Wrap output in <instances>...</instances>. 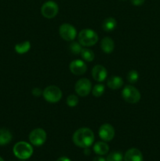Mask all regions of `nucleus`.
I'll return each instance as SVG.
<instances>
[{
    "label": "nucleus",
    "instance_id": "f257e3e1",
    "mask_svg": "<svg viewBox=\"0 0 160 161\" xmlns=\"http://www.w3.org/2000/svg\"><path fill=\"white\" fill-rule=\"evenodd\" d=\"M72 141L78 147L89 148L94 142V134L91 129L88 127H81L75 130L72 136Z\"/></svg>",
    "mask_w": 160,
    "mask_h": 161
},
{
    "label": "nucleus",
    "instance_id": "f03ea898",
    "mask_svg": "<svg viewBox=\"0 0 160 161\" xmlns=\"http://www.w3.org/2000/svg\"><path fill=\"white\" fill-rule=\"evenodd\" d=\"M78 42L83 47H89L98 42V35L90 28H85L78 33Z\"/></svg>",
    "mask_w": 160,
    "mask_h": 161
},
{
    "label": "nucleus",
    "instance_id": "7ed1b4c3",
    "mask_svg": "<svg viewBox=\"0 0 160 161\" xmlns=\"http://www.w3.org/2000/svg\"><path fill=\"white\" fill-rule=\"evenodd\" d=\"M13 153L20 160H27L33 154V148L26 142H19L13 146Z\"/></svg>",
    "mask_w": 160,
    "mask_h": 161
},
{
    "label": "nucleus",
    "instance_id": "20e7f679",
    "mask_svg": "<svg viewBox=\"0 0 160 161\" xmlns=\"http://www.w3.org/2000/svg\"><path fill=\"white\" fill-rule=\"evenodd\" d=\"M122 97L126 102L130 104H136L141 100V93L139 90L131 85H127L122 89Z\"/></svg>",
    "mask_w": 160,
    "mask_h": 161
},
{
    "label": "nucleus",
    "instance_id": "39448f33",
    "mask_svg": "<svg viewBox=\"0 0 160 161\" xmlns=\"http://www.w3.org/2000/svg\"><path fill=\"white\" fill-rule=\"evenodd\" d=\"M42 95L46 102L50 103H56L62 97V91L58 86L50 85L44 89Z\"/></svg>",
    "mask_w": 160,
    "mask_h": 161
},
{
    "label": "nucleus",
    "instance_id": "423d86ee",
    "mask_svg": "<svg viewBox=\"0 0 160 161\" xmlns=\"http://www.w3.org/2000/svg\"><path fill=\"white\" fill-rule=\"evenodd\" d=\"M47 135L42 128H36L29 134V141L33 146H41L46 141Z\"/></svg>",
    "mask_w": 160,
    "mask_h": 161
},
{
    "label": "nucleus",
    "instance_id": "0eeeda50",
    "mask_svg": "<svg viewBox=\"0 0 160 161\" xmlns=\"http://www.w3.org/2000/svg\"><path fill=\"white\" fill-rule=\"evenodd\" d=\"M59 34L61 37L65 41L72 42L77 36L76 28L70 24L64 23L60 26Z\"/></svg>",
    "mask_w": 160,
    "mask_h": 161
},
{
    "label": "nucleus",
    "instance_id": "6e6552de",
    "mask_svg": "<svg viewBox=\"0 0 160 161\" xmlns=\"http://www.w3.org/2000/svg\"><path fill=\"white\" fill-rule=\"evenodd\" d=\"M75 91L77 94L81 97H86L89 95L92 91V83L90 80L86 78H82L76 82L75 86Z\"/></svg>",
    "mask_w": 160,
    "mask_h": 161
},
{
    "label": "nucleus",
    "instance_id": "1a4fd4ad",
    "mask_svg": "<svg viewBox=\"0 0 160 161\" xmlns=\"http://www.w3.org/2000/svg\"><path fill=\"white\" fill-rule=\"evenodd\" d=\"M59 11L58 5L53 1H47L41 7V14L45 18L52 19L56 17Z\"/></svg>",
    "mask_w": 160,
    "mask_h": 161
},
{
    "label": "nucleus",
    "instance_id": "9d476101",
    "mask_svg": "<svg viewBox=\"0 0 160 161\" xmlns=\"http://www.w3.org/2000/svg\"><path fill=\"white\" fill-rule=\"evenodd\" d=\"M99 136L103 141L110 142L115 137V129L110 124H104L99 128Z\"/></svg>",
    "mask_w": 160,
    "mask_h": 161
},
{
    "label": "nucleus",
    "instance_id": "9b49d317",
    "mask_svg": "<svg viewBox=\"0 0 160 161\" xmlns=\"http://www.w3.org/2000/svg\"><path fill=\"white\" fill-rule=\"evenodd\" d=\"M69 69H70L71 72L74 75H83L86 72L87 65H86V62L83 60L76 59L74 60L70 63Z\"/></svg>",
    "mask_w": 160,
    "mask_h": 161
},
{
    "label": "nucleus",
    "instance_id": "f8f14e48",
    "mask_svg": "<svg viewBox=\"0 0 160 161\" xmlns=\"http://www.w3.org/2000/svg\"><path fill=\"white\" fill-rule=\"evenodd\" d=\"M108 76V71L106 68L101 64H97L92 69V77L95 81L101 83L106 80Z\"/></svg>",
    "mask_w": 160,
    "mask_h": 161
},
{
    "label": "nucleus",
    "instance_id": "ddd939ff",
    "mask_svg": "<svg viewBox=\"0 0 160 161\" xmlns=\"http://www.w3.org/2000/svg\"><path fill=\"white\" fill-rule=\"evenodd\" d=\"M124 161H144L141 151L136 148L128 149L124 156Z\"/></svg>",
    "mask_w": 160,
    "mask_h": 161
},
{
    "label": "nucleus",
    "instance_id": "4468645a",
    "mask_svg": "<svg viewBox=\"0 0 160 161\" xmlns=\"http://www.w3.org/2000/svg\"><path fill=\"white\" fill-rule=\"evenodd\" d=\"M100 47L105 53H111L115 49L114 40L110 37H104L100 42Z\"/></svg>",
    "mask_w": 160,
    "mask_h": 161
},
{
    "label": "nucleus",
    "instance_id": "2eb2a0df",
    "mask_svg": "<svg viewBox=\"0 0 160 161\" xmlns=\"http://www.w3.org/2000/svg\"><path fill=\"white\" fill-rule=\"evenodd\" d=\"M107 85H108L110 89H120L123 86V80H122V77L114 75V76H111V78L108 79V82H107Z\"/></svg>",
    "mask_w": 160,
    "mask_h": 161
},
{
    "label": "nucleus",
    "instance_id": "dca6fc26",
    "mask_svg": "<svg viewBox=\"0 0 160 161\" xmlns=\"http://www.w3.org/2000/svg\"><path fill=\"white\" fill-rule=\"evenodd\" d=\"M93 151L99 156H104L109 151V146L105 142H97L93 146Z\"/></svg>",
    "mask_w": 160,
    "mask_h": 161
},
{
    "label": "nucleus",
    "instance_id": "f3484780",
    "mask_svg": "<svg viewBox=\"0 0 160 161\" xmlns=\"http://www.w3.org/2000/svg\"><path fill=\"white\" fill-rule=\"evenodd\" d=\"M116 27H117V21L115 19L111 17L105 19L102 24V28H103L104 31H107V32L114 31Z\"/></svg>",
    "mask_w": 160,
    "mask_h": 161
},
{
    "label": "nucleus",
    "instance_id": "a211bd4d",
    "mask_svg": "<svg viewBox=\"0 0 160 161\" xmlns=\"http://www.w3.org/2000/svg\"><path fill=\"white\" fill-rule=\"evenodd\" d=\"M12 140V134L8 129L0 128V146H6Z\"/></svg>",
    "mask_w": 160,
    "mask_h": 161
},
{
    "label": "nucleus",
    "instance_id": "6ab92c4d",
    "mask_svg": "<svg viewBox=\"0 0 160 161\" xmlns=\"http://www.w3.org/2000/svg\"><path fill=\"white\" fill-rule=\"evenodd\" d=\"M31 49V43L29 41H24L20 43L16 44L15 46V51L19 54H23V53H27Z\"/></svg>",
    "mask_w": 160,
    "mask_h": 161
},
{
    "label": "nucleus",
    "instance_id": "aec40b11",
    "mask_svg": "<svg viewBox=\"0 0 160 161\" xmlns=\"http://www.w3.org/2000/svg\"><path fill=\"white\" fill-rule=\"evenodd\" d=\"M80 54H81L83 59L84 61H88V62L93 61L94 60V58H95L93 51L92 50H90V49L88 48H83Z\"/></svg>",
    "mask_w": 160,
    "mask_h": 161
},
{
    "label": "nucleus",
    "instance_id": "412c9836",
    "mask_svg": "<svg viewBox=\"0 0 160 161\" xmlns=\"http://www.w3.org/2000/svg\"><path fill=\"white\" fill-rule=\"evenodd\" d=\"M105 91V86L102 83H99V84H96L92 88V94L94 97H99L100 96L103 95L104 92Z\"/></svg>",
    "mask_w": 160,
    "mask_h": 161
},
{
    "label": "nucleus",
    "instance_id": "4be33fe9",
    "mask_svg": "<svg viewBox=\"0 0 160 161\" xmlns=\"http://www.w3.org/2000/svg\"><path fill=\"white\" fill-rule=\"evenodd\" d=\"M123 155L121 152L114 151L107 157L106 161H123Z\"/></svg>",
    "mask_w": 160,
    "mask_h": 161
},
{
    "label": "nucleus",
    "instance_id": "5701e85b",
    "mask_svg": "<svg viewBox=\"0 0 160 161\" xmlns=\"http://www.w3.org/2000/svg\"><path fill=\"white\" fill-rule=\"evenodd\" d=\"M69 49H70L71 52L74 54H79L81 53L82 50H83V46L79 43L78 42H75V41H72L71 42L70 46H69Z\"/></svg>",
    "mask_w": 160,
    "mask_h": 161
},
{
    "label": "nucleus",
    "instance_id": "b1692460",
    "mask_svg": "<svg viewBox=\"0 0 160 161\" xmlns=\"http://www.w3.org/2000/svg\"><path fill=\"white\" fill-rule=\"evenodd\" d=\"M139 80V73L136 70H131L127 74V80L130 83H136Z\"/></svg>",
    "mask_w": 160,
    "mask_h": 161
},
{
    "label": "nucleus",
    "instance_id": "393cba45",
    "mask_svg": "<svg viewBox=\"0 0 160 161\" xmlns=\"http://www.w3.org/2000/svg\"><path fill=\"white\" fill-rule=\"evenodd\" d=\"M66 103L69 107H72V108L77 106L78 104V97L75 94H71L66 99Z\"/></svg>",
    "mask_w": 160,
    "mask_h": 161
},
{
    "label": "nucleus",
    "instance_id": "a878e982",
    "mask_svg": "<svg viewBox=\"0 0 160 161\" xmlns=\"http://www.w3.org/2000/svg\"><path fill=\"white\" fill-rule=\"evenodd\" d=\"M42 92H43V91L39 87H35L34 89L32 90V94L35 97H39V96L42 95Z\"/></svg>",
    "mask_w": 160,
    "mask_h": 161
},
{
    "label": "nucleus",
    "instance_id": "bb28decb",
    "mask_svg": "<svg viewBox=\"0 0 160 161\" xmlns=\"http://www.w3.org/2000/svg\"><path fill=\"white\" fill-rule=\"evenodd\" d=\"M131 1V3L135 6H142L144 3L145 0H130Z\"/></svg>",
    "mask_w": 160,
    "mask_h": 161
},
{
    "label": "nucleus",
    "instance_id": "cd10ccee",
    "mask_svg": "<svg viewBox=\"0 0 160 161\" xmlns=\"http://www.w3.org/2000/svg\"><path fill=\"white\" fill-rule=\"evenodd\" d=\"M93 161H106V159L102 157H100V156H97V157H94Z\"/></svg>",
    "mask_w": 160,
    "mask_h": 161
},
{
    "label": "nucleus",
    "instance_id": "c85d7f7f",
    "mask_svg": "<svg viewBox=\"0 0 160 161\" xmlns=\"http://www.w3.org/2000/svg\"><path fill=\"white\" fill-rule=\"evenodd\" d=\"M56 161H71V160L66 157H60V158H58Z\"/></svg>",
    "mask_w": 160,
    "mask_h": 161
},
{
    "label": "nucleus",
    "instance_id": "c756f323",
    "mask_svg": "<svg viewBox=\"0 0 160 161\" xmlns=\"http://www.w3.org/2000/svg\"><path fill=\"white\" fill-rule=\"evenodd\" d=\"M84 153L85 154H86V155H89V154H90V150H89L88 148H86V149H85Z\"/></svg>",
    "mask_w": 160,
    "mask_h": 161
},
{
    "label": "nucleus",
    "instance_id": "7c9ffc66",
    "mask_svg": "<svg viewBox=\"0 0 160 161\" xmlns=\"http://www.w3.org/2000/svg\"><path fill=\"white\" fill-rule=\"evenodd\" d=\"M0 161H4V160H3V158H2V157H0Z\"/></svg>",
    "mask_w": 160,
    "mask_h": 161
}]
</instances>
